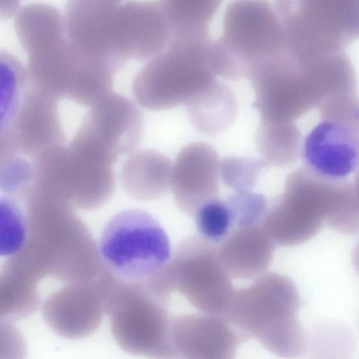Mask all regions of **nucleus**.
<instances>
[{
    "mask_svg": "<svg viewBox=\"0 0 359 359\" xmlns=\"http://www.w3.org/2000/svg\"><path fill=\"white\" fill-rule=\"evenodd\" d=\"M163 4L171 28V39L210 38V23L220 1L165 0Z\"/></svg>",
    "mask_w": 359,
    "mask_h": 359,
    "instance_id": "nucleus-26",
    "label": "nucleus"
},
{
    "mask_svg": "<svg viewBox=\"0 0 359 359\" xmlns=\"http://www.w3.org/2000/svg\"><path fill=\"white\" fill-rule=\"evenodd\" d=\"M27 237L26 216L13 198L0 197V257H11Z\"/></svg>",
    "mask_w": 359,
    "mask_h": 359,
    "instance_id": "nucleus-27",
    "label": "nucleus"
},
{
    "mask_svg": "<svg viewBox=\"0 0 359 359\" xmlns=\"http://www.w3.org/2000/svg\"><path fill=\"white\" fill-rule=\"evenodd\" d=\"M118 158L79 128L64 152V186L67 201L83 210L104 205L115 187L114 164Z\"/></svg>",
    "mask_w": 359,
    "mask_h": 359,
    "instance_id": "nucleus-12",
    "label": "nucleus"
},
{
    "mask_svg": "<svg viewBox=\"0 0 359 359\" xmlns=\"http://www.w3.org/2000/svg\"><path fill=\"white\" fill-rule=\"evenodd\" d=\"M219 158L209 144L191 142L178 153L172 164L171 187L178 208L194 216L206 202L218 198Z\"/></svg>",
    "mask_w": 359,
    "mask_h": 359,
    "instance_id": "nucleus-16",
    "label": "nucleus"
},
{
    "mask_svg": "<svg viewBox=\"0 0 359 359\" xmlns=\"http://www.w3.org/2000/svg\"><path fill=\"white\" fill-rule=\"evenodd\" d=\"M26 354L21 332L9 321L0 320V359H25Z\"/></svg>",
    "mask_w": 359,
    "mask_h": 359,
    "instance_id": "nucleus-32",
    "label": "nucleus"
},
{
    "mask_svg": "<svg viewBox=\"0 0 359 359\" xmlns=\"http://www.w3.org/2000/svg\"><path fill=\"white\" fill-rule=\"evenodd\" d=\"M120 1H72L66 6L65 35L80 63L114 76L128 61L119 32Z\"/></svg>",
    "mask_w": 359,
    "mask_h": 359,
    "instance_id": "nucleus-11",
    "label": "nucleus"
},
{
    "mask_svg": "<svg viewBox=\"0 0 359 359\" xmlns=\"http://www.w3.org/2000/svg\"><path fill=\"white\" fill-rule=\"evenodd\" d=\"M268 165L262 158L228 156L220 161L219 175L223 183L235 192L251 191Z\"/></svg>",
    "mask_w": 359,
    "mask_h": 359,
    "instance_id": "nucleus-29",
    "label": "nucleus"
},
{
    "mask_svg": "<svg viewBox=\"0 0 359 359\" xmlns=\"http://www.w3.org/2000/svg\"><path fill=\"white\" fill-rule=\"evenodd\" d=\"M248 79L261 120L294 122L331 95L356 93L355 72L344 52L302 60L285 49Z\"/></svg>",
    "mask_w": 359,
    "mask_h": 359,
    "instance_id": "nucleus-1",
    "label": "nucleus"
},
{
    "mask_svg": "<svg viewBox=\"0 0 359 359\" xmlns=\"http://www.w3.org/2000/svg\"><path fill=\"white\" fill-rule=\"evenodd\" d=\"M120 22L128 60H150L169 45L172 32L163 1L121 2Z\"/></svg>",
    "mask_w": 359,
    "mask_h": 359,
    "instance_id": "nucleus-18",
    "label": "nucleus"
},
{
    "mask_svg": "<svg viewBox=\"0 0 359 359\" xmlns=\"http://www.w3.org/2000/svg\"><path fill=\"white\" fill-rule=\"evenodd\" d=\"M285 50L283 27L275 8L263 1L227 6L222 33L212 42L215 74L229 80L248 78L255 69Z\"/></svg>",
    "mask_w": 359,
    "mask_h": 359,
    "instance_id": "nucleus-5",
    "label": "nucleus"
},
{
    "mask_svg": "<svg viewBox=\"0 0 359 359\" xmlns=\"http://www.w3.org/2000/svg\"><path fill=\"white\" fill-rule=\"evenodd\" d=\"M170 336L180 359H234L242 339L226 320L208 314L173 317Z\"/></svg>",
    "mask_w": 359,
    "mask_h": 359,
    "instance_id": "nucleus-17",
    "label": "nucleus"
},
{
    "mask_svg": "<svg viewBox=\"0 0 359 359\" xmlns=\"http://www.w3.org/2000/svg\"><path fill=\"white\" fill-rule=\"evenodd\" d=\"M22 197L27 225L23 248L46 276L65 284L93 280L103 266L98 246L72 205L32 186Z\"/></svg>",
    "mask_w": 359,
    "mask_h": 359,
    "instance_id": "nucleus-3",
    "label": "nucleus"
},
{
    "mask_svg": "<svg viewBox=\"0 0 359 359\" xmlns=\"http://www.w3.org/2000/svg\"><path fill=\"white\" fill-rule=\"evenodd\" d=\"M285 48L304 60L344 52L358 36L359 1H279Z\"/></svg>",
    "mask_w": 359,
    "mask_h": 359,
    "instance_id": "nucleus-8",
    "label": "nucleus"
},
{
    "mask_svg": "<svg viewBox=\"0 0 359 359\" xmlns=\"http://www.w3.org/2000/svg\"><path fill=\"white\" fill-rule=\"evenodd\" d=\"M28 74L21 62L0 50V135L11 130L28 90Z\"/></svg>",
    "mask_w": 359,
    "mask_h": 359,
    "instance_id": "nucleus-25",
    "label": "nucleus"
},
{
    "mask_svg": "<svg viewBox=\"0 0 359 359\" xmlns=\"http://www.w3.org/2000/svg\"><path fill=\"white\" fill-rule=\"evenodd\" d=\"M194 216L201 236L214 243H220L234 229L225 200L217 198L206 202Z\"/></svg>",
    "mask_w": 359,
    "mask_h": 359,
    "instance_id": "nucleus-28",
    "label": "nucleus"
},
{
    "mask_svg": "<svg viewBox=\"0 0 359 359\" xmlns=\"http://www.w3.org/2000/svg\"><path fill=\"white\" fill-rule=\"evenodd\" d=\"M32 163L11 156L0 163V191L7 195L23 196L33 182Z\"/></svg>",
    "mask_w": 359,
    "mask_h": 359,
    "instance_id": "nucleus-31",
    "label": "nucleus"
},
{
    "mask_svg": "<svg viewBox=\"0 0 359 359\" xmlns=\"http://www.w3.org/2000/svg\"><path fill=\"white\" fill-rule=\"evenodd\" d=\"M193 127L207 136L225 131L233 123L237 102L231 90L216 79L186 104Z\"/></svg>",
    "mask_w": 359,
    "mask_h": 359,
    "instance_id": "nucleus-22",
    "label": "nucleus"
},
{
    "mask_svg": "<svg viewBox=\"0 0 359 359\" xmlns=\"http://www.w3.org/2000/svg\"><path fill=\"white\" fill-rule=\"evenodd\" d=\"M18 151L11 130L0 135V163L7 158L15 156Z\"/></svg>",
    "mask_w": 359,
    "mask_h": 359,
    "instance_id": "nucleus-33",
    "label": "nucleus"
},
{
    "mask_svg": "<svg viewBox=\"0 0 359 359\" xmlns=\"http://www.w3.org/2000/svg\"><path fill=\"white\" fill-rule=\"evenodd\" d=\"M100 271L91 281L65 284L45 300L43 318L57 334L79 339L99 327L104 311L105 289Z\"/></svg>",
    "mask_w": 359,
    "mask_h": 359,
    "instance_id": "nucleus-14",
    "label": "nucleus"
},
{
    "mask_svg": "<svg viewBox=\"0 0 359 359\" xmlns=\"http://www.w3.org/2000/svg\"><path fill=\"white\" fill-rule=\"evenodd\" d=\"M300 304L292 280L280 273H264L250 285L234 289L224 318L273 354L295 358L306 347L297 318Z\"/></svg>",
    "mask_w": 359,
    "mask_h": 359,
    "instance_id": "nucleus-4",
    "label": "nucleus"
},
{
    "mask_svg": "<svg viewBox=\"0 0 359 359\" xmlns=\"http://www.w3.org/2000/svg\"><path fill=\"white\" fill-rule=\"evenodd\" d=\"M358 121L321 119L302 140L306 168L327 179L344 180L358 164Z\"/></svg>",
    "mask_w": 359,
    "mask_h": 359,
    "instance_id": "nucleus-13",
    "label": "nucleus"
},
{
    "mask_svg": "<svg viewBox=\"0 0 359 359\" xmlns=\"http://www.w3.org/2000/svg\"><path fill=\"white\" fill-rule=\"evenodd\" d=\"M40 282L13 256L0 269V320L9 321L34 313L40 304Z\"/></svg>",
    "mask_w": 359,
    "mask_h": 359,
    "instance_id": "nucleus-23",
    "label": "nucleus"
},
{
    "mask_svg": "<svg viewBox=\"0 0 359 359\" xmlns=\"http://www.w3.org/2000/svg\"><path fill=\"white\" fill-rule=\"evenodd\" d=\"M55 101L36 88L27 90L11 128L18 151L36 156L48 148L64 144Z\"/></svg>",
    "mask_w": 359,
    "mask_h": 359,
    "instance_id": "nucleus-19",
    "label": "nucleus"
},
{
    "mask_svg": "<svg viewBox=\"0 0 359 359\" xmlns=\"http://www.w3.org/2000/svg\"><path fill=\"white\" fill-rule=\"evenodd\" d=\"M168 268L175 290L199 311L224 318L234 288L215 243L201 236L184 239Z\"/></svg>",
    "mask_w": 359,
    "mask_h": 359,
    "instance_id": "nucleus-10",
    "label": "nucleus"
},
{
    "mask_svg": "<svg viewBox=\"0 0 359 359\" xmlns=\"http://www.w3.org/2000/svg\"><path fill=\"white\" fill-rule=\"evenodd\" d=\"M303 137L295 122L261 120L255 141L257 149L268 165L286 168L300 155Z\"/></svg>",
    "mask_w": 359,
    "mask_h": 359,
    "instance_id": "nucleus-24",
    "label": "nucleus"
},
{
    "mask_svg": "<svg viewBox=\"0 0 359 359\" xmlns=\"http://www.w3.org/2000/svg\"><path fill=\"white\" fill-rule=\"evenodd\" d=\"M217 248L231 276L241 279L264 273L272 262L275 249L273 240L258 225L235 229Z\"/></svg>",
    "mask_w": 359,
    "mask_h": 359,
    "instance_id": "nucleus-20",
    "label": "nucleus"
},
{
    "mask_svg": "<svg viewBox=\"0 0 359 359\" xmlns=\"http://www.w3.org/2000/svg\"><path fill=\"white\" fill-rule=\"evenodd\" d=\"M225 201L232 218L233 230L262 224L268 210L266 198L251 191L234 192Z\"/></svg>",
    "mask_w": 359,
    "mask_h": 359,
    "instance_id": "nucleus-30",
    "label": "nucleus"
},
{
    "mask_svg": "<svg viewBox=\"0 0 359 359\" xmlns=\"http://www.w3.org/2000/svg\"><path fill=\"white\" fill-rule=\"evenodd\" d=\"M143 123L137 104L112 91L90 107L79 127L118 158L135 151L142 137Z\"/></svg>",
    "mask_w": 359,
    "mask_h": 359,
    "instance_id": "nucleus-15",
    "label": "nucleus"
},
{
    "mask_svg": "<svg viewBox=\"0 0 359 359\" xmlns=\"http://www.w3.org/2000/svg\"><path fill=\"white\" fill-rule=\"evenodd\" d=\"M172 163L156 151H135L125 161L121 180L133 198L152 201L161 198L171 187Z\"/></svg>",
    "mask_w": 359,
    "mask_h": 359,
    "instance_id": "nucleus-21",
    "label": "nucleus"
},
{
    "mask_svg": "<svg viewBox=\"0 0 359 359\" xmlns=\"http://www.w3.org/2000/svg\"><path fill=\"white\" fill-rule=\"evenodd\" d=\"M113 277L104 297V311L110 316L111 333L118 346L129 353L152 359H180L171 339L168 303L146 282Z\"/></svg>",
    "mask_w": 359,
    "mask_h": 359,
    "instance_id": "nucleus-7",
    "label": "nucleus"
},
{
    "mask_svg": "<svg viewBox=\"0 0 359 359\" xmlns=\"http://www.w3.org/2000/svg\"><path fill=\"white\" fill-rule=\"evenodd\" d=\"M212 41L174 39L136 74L132 92L145 109L167 110L186 104L217 79Z\"/></svg>",
    "mask_w": 359,
    "mask_h": 359,
    "instance_id": "nucleus-6",
    "label": "nucleus"
},
{
    "mask_svg": "<svg viewBox=\"0 0 359 359\" xmlns=\"http://www.w3.org/2000/svg\"><path fill=\"white\" fill-rule=\"evenodd\" d=\"M102 264L116 278L147 282L169 263V238L146 211L120 212L106 224L98 245Z\"/></svg>",
    "mask_w": 359,
    "mask_h": 359,
    "instance_id": "nucleus-9",
    "label": "nucleus"
},
{
    "mask_svg": "<svg viewBox=\"0 0 359 359\" xmlns=\"http://www.w3.org/2000/svg\"><path fill=\"white\" fill-rule=\"evenodd\" d=\"M325 223L339 233L358 232V183L327 179L302 168L287 176L262 226L274 243L291 247L311 239Z\"/></svg>",
    "mask_w": 359,
    "mask_h": 359,
    "instance_id": "nucleus-2",
    "label": "nucleus"
}]
</instances>
